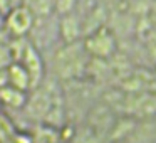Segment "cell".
Returning a JSON list of instances; mask_svg holds the SVG:
<instances>
[{"mask_svg": "<svg viewBox=\"0 0 156 143\" xmlns=\"http://www.w3.org/2000/svg\"><path fill=\"white\" fill-rule=\"evenodd\" d=\"M9 29L14 34H24L32 24V15L27 9H15L7 19Z\"/></svg>", "mask_w": 156, "mask_h": 143, "instance_id": "obj_1", "label": "cell"}]
</instances>
